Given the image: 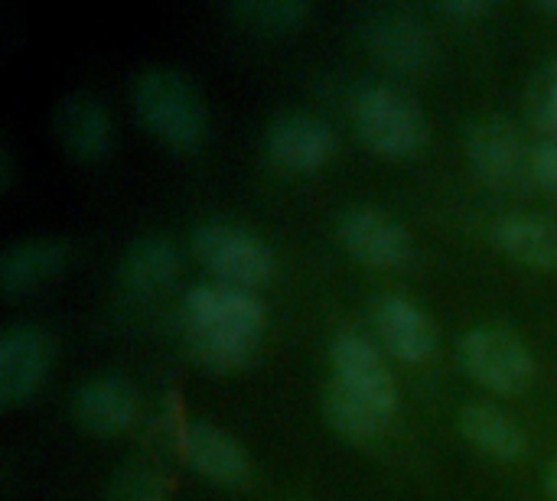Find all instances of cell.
Wrapping results in <instances>:
<instances>
[{"instance_id":"cell-1","label":"cell","mask_w":557,"mask_h":501,"mask_svg":"<svg viewBox=\"0 0 557 501\" xmlns=\"http://www.w3.org/2000/svg\"><path fill=\"white\" fill-rule=\"evenodd\" d=\"M268 310L248 287L202 280L183 290L176 306V336L186 355L212 372L248 362L264 336Z\"/></svg>"},{"instance_id":"cell-2","label":"cell","mask_w":557,"mask_h":501,"mask_svg":"<svg viewBox=\"0 0 557 501\" xmlns=\"http://www.w3.org/2000/svg\"><path fill=\"white\" fill-rule=\"evenodd\" d=\"M131 104L140 124L173 147L206 137V108L196 85L173 65H147L131 78Z\"/></svg>"},{"instance_id":"cell-3","label":"cell","mask_w":557,"mask_h":501,"mask_svg":"<svg viewBox=\"0 0 557 501\" xmlns=\"http://www.w3.org/2000/svg\"><path fill=\"white\" fill-rule=\"evenodd\" d=\"M352 121L359 137L385 153L405 156L424 147L428 140V114L424 108L398 85L382 78H359L349 95Z\"/></svg>"},{"instance_id":"cell-4","label":"cell","mask_w":557,"mask_h":501,"mask_svg":"<svg viewBox=\"0 0 557 501\" xmlns=\"http://www.w3.org/2000/svg\"><path fill=\"white\" fill-rule=\"evenodd\" d=\"M196 258L222 280L235 287H261L274 274L271 245L248 225L232 218H206L189 235Z\"/></svg>"},{"instance_id":"cell-5","label":"cell","mask_w":557,"mask_h":501,"mask_svg":"<svg viewBox=\"0 0 557 501\" xmlns=\"http://www.w3.org/2000/svg\"><path fill=\"white\" fill-rule=\"evenodd\" d=\"M460 365L490 391L516 394L525 391L535 378V355L529 342L499 323L473 326L460 336Z\"/></svg>"},{"instance_id":"cell-6","label":"cell","mask_w":557,"mask_h":501,"mask_svg":"<svg viewBox=\"0 0 557 501\" xmlns=\"http://www.w3.org/2000/svg\"><path fill=\"white\" fill-rule=\"evenodd\" d=\"M359 36L379 62L398 72H421L434 59L431 26L401 3H372L359 13Z\"/></svg>"},{"instance_id":"cell-7","label":"cell","mask_w":557,"mask_h":501,"mask_svg":"<svg viewBox=\"0 0 557 501\" xmlns=\"http://www.w3.org/2000/svg\"><path fill=\"white\" fill-rule=\"evenodd\" d=\"M336 238L372 267H408L418 258L411 231L375 205H349L336 218Z\"/></svg>"},{"instance_id":"cell-8","label":"cell","mask_w":557,"mask_h":501,"mask_svg":"<svg viewBox=\"0 0 557 501\" xmlns=\"http://www.w3.org/2000/svg\"><path fill=\"white\" fill-rule=\"evenodd\" d=\"M529 150L519 124L506 114H486L467 127V156L476 176L490 186H512L529 179Z\"/></svg>"},{"instance_id":"cell-9","label":"cell","mask_w":557,"mask_h":501,"mask_svg":"<svg viewBox=\"0 0 557 501\" xmlns=\"http://www.w3.org/2000/svg\"><path fill=\"white\" fill-rule=\"evenodd\" d=\"M330 362H333V378L379 408L398 414V381L379 349L352 326H339L330 339Z\"/></svg>"},{"instance_id":"cell-10","label":"cell","mask_w":557,"mask_h":501,"mask_svg":"<svg viewBox=\"0 0 557 501\" xmlns=\"http://www.w3.org/2000/svg\"><path fill=\"white\" fill-rule=\"evenodd\" d=\"M69 411L75 424L91 434H117L137 421L140 391L131 378L117 372H101L72 388Z\"/></svg>"},{"instance_id":"cell-11","label":"cell","mask_w":557,"mask_h":501,"mask_svg":"<svg viewBox=\"0 0 557 501\" xmlns=\"http://www.w3.org/2000/svg\"><path fill=\"white\" fill-rule=\"evenodd\" d=\"M52 359L49 333L36 323H10L0 333V401H26L46 378Z\"/></svg>"},{"instance_id":"cell-12","label":"cell","mask_w":557,"mask_h":501,"mask_svg":"<svg viewBox=\"0 0 557 501\" xmlns=\"http://www.w3.org/2000/svg\"><path fill=\"white\" fill-rule=\"evenodd\" d=\"M336 150V130L307 111H284L264 130V153L284 170H313Z\"/></svg>"},{"instance_id":"cell-13","label":"cell","mask_w":557,"mask_h":501,"mask_svg":"<svg viewBox=\"0 0 557 501\" xmlns=\"http://www.w3.org/2000/svg\"><path fill=\"white\" fill-rule=\"evenodd\" d=\"M375 333L385 349L401 362H424L437 349V329L431 316L405 293L385 290L372 300Z\"/></svg>"},{"instance_id":"cell-14","label":"cell","mask_w":557,"mask_h":501,"mask_svg":"<svg viewBox=\"0 0 557 501\" xmlns=\"http://www.w3.org/2000/svg\"><path fill=\"white\" fill-rule=\"evenodd\" d=\"M176 271H180V251L173 238L163 231H144L121 251L114 277L127 297L144 300L170 287Z\"/></svg>"},{"instance_id":"cell-15","label":"cell","mask_w":557,"mask_h":501,"mask_svg":"<svg viewBox=\"0 0 557 501\" xmlns=\"http://www.w3.org/2000/svg\"><path fill=\"white\" fill-rule=\"evenodd\" d=\"M183 453L196 473L222 486H248L251 483V460L245 447L222 427L209 421H193L183 430Z\"/></svg>"},{"instance_id":"cell-16","label":"cell","mask_w":557,"mask_h":501,"mask_svg":"<svg viewBox=\"0 0 557 501\" xmlns=\"http://www.w3.org/2000/svg\"><path fill=\"white\" fill-rule=\"evenodd\" d=\"M52 127L65 150H72L75 156L95 160L111 147V117L101 98L88 88H72L59 98L52 111Z\"/></svg>"},{"instance_id":"cell-17","label":"cell","mask_w":557,"mask_h":501,"mask_svg":"<svg viewBox=\"0 0 557 501\" xmlns=\"http://www.w3.org/2000/svg\"><path fill=\"white\" fill-rule=\"evenodd\" d=\"M69 258V245L55 235L16 238L0 251V287L3 293H26L52 277Z\"/></svg>"},{"instance_id":"cell-18","label":"cell","mask_w":557,"mask_h":501,"mask_svg":"<svg viewBox=\"0 0 557 501\" xmlns=\"http://www.w3.org/2000/svg\"><path fill=\"white\" fill-rule=\"evenodd\" d=\"M496 248L532 267H557V222L535 212H506L490 225Z\"/></svg>"},{"instance_id":"cell-19","label":"cell","mask_w":557,"mask_h":501,"mask_svg":"<svg viewBox=\"0 0 557 501\" xmlns=\"http://www.w3.org/2000/svg\"><path fill=\"white\" fill-rule=\"evenodd\" d=\"M460 434L470 447H476L480 453L493 456V460H519L525 453V430L516 424V417L490 401H473L467 408H460Z\"/></svg>"},{"instance_id":"cell-20","label":"cell","mask_w":557,"mask_h":501,"mask_svg":"<svg viewBox=\"0 0 557 501\" xmlns=\"http://www.w3.org/2000/svg\"><path fill=\"white\" fill-rule=\"evenodd\" d=\"M323 414L333 424V430H339L343 437L359 440V443L382 437L395 421L392 411H385L375 401H369L366 394L339 385L336 378H330L323 388Z\"/></svg>"},{"instance_id":"cell-21","label":"cell","mask_w":557,"mask_h":501,"mask_svg":"<svg viewBox=\"0 0 557 501\" xmlns=\"http://www.w3.org/2000/svg\"><path fill=\"white\" fill-rule=\"evenodd\" d=\"M104 501H170L166 499V483L160 473L147 463H127L114 473Z\"/></svg>"},{"instance_id":"cell-22","label":"cell","mask_w":557,"mask_h":501,"mask_svg":"<svg viewBox=\"0 0 557 501\" xmlns=\"http://www.w3.org/2000/svg\"><path fill=\"white\" fill-rule=\"evenodd\" d=\"M235 13L248 16L251 23L284 29V26H297L300 20H307L310 3L307 0H242L235 3Z\"/></svg>"},{"instance_id":"cell-23","label":"cell","mask_w":557,"mask_h":501,"mask_svg":"<svg viewBox=\"0 0 557 501\" xmlns=\"http://www.w3.org/2000/svg\"><path fill=\"white\" fill-rule=\"evenodd\" d=\"M532 121L542 130V137L557 134V55L539 72L532 88Z\"/></svg>"},{"instance_id":"cell-24","label":"cell","mask_w":557,"mask_h":501,"mask_svg":"<svg viewBox=\"0 0 557 501\" xmlns=\"http://www.w3.org/2000/svg\"><path fill=\"white\" fill-rule=\"evenodd\" d=\"M529 179L557 189V134L532 143V150H529Z\"/></svg>"},{"instance_id":"cell-25","label":"cell","mask_w":557,"mask_h":501,"mask_svg":"<svg viewBox=\"0 0 557 501\" xmlns=\"http://www.w3.org/2000/svg\"><path fill=\"white\" fill-rule=\"evenodd\" d=\"M437 10H441L444 16H454V20H467V16L490 13V10H493V3H486V0H444Z\"/></svg>"},{"instance_id":"cell-26","label":"cell","mask_w":557,"mask_h":501,"mask_svg":"<svg viewBox=\"0 0 557 501\" xmlns=\"http://www.w3.org/2000/svg\"><path fill=\"white\" fill-rule=\"evenodd\" d=\"M542 483H545V492H548V499L557 501V456L552 460V463H548V466H545V479H542Z\"/></svg>"},{"instance_id":"cell-27","label":"cell","mask_w":557,"mask_h":501,"mask_svg":"<svg viewBox=\"0 0 557 501\" xmlns=\"http://www.w3.org/2000/svg\"><path fill=\"white\" fill-rule=\"evenodd\" d=\"M539 10H545V13H557V0H539Z\"/></svg>"}]
</instances>
